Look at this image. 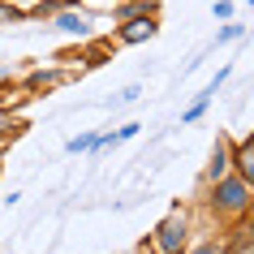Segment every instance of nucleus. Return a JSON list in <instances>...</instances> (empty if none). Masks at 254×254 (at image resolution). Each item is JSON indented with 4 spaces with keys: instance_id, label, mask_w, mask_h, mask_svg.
<instances>
[{
    "instance_id": "f257e3e1",
    "label": "nucleus",
    "mask_w": 254,
    "mask_h": 254,
    "mask_svg": "<svg viewBox=\"0 0 254 254\" xmlns=\"http://www.w3.org/2000/svg\"><path fill=\"white\" fill-rule=\"evenodd\" d=\"M211 211L224 215V220L246 215V211H250V181H246V177H237V173L220 177V181H215V190H211Z\"/></svg>"
},
{
    "instance_id": "f03ea898",
    "label": "nucleus",
    "mask_w": 254,
    "mask_h": 254,
    "mask_svg": "<svg viewBox=\"0 0 254 254\" xmlns=\"http://www.w3.org/2000/svg\"><path fill=\"white\" fill-rule=\"evenodd\" d=\"M186 233H190L186 211L164 215L160 228H155V250H160V254H181V250H186Z\"/></svg>"
},
{
    "instance_id": "7ed1b4c3",
    "label": "nucleus",
    "mask_w": 254,
    "mask_h": 254,
    "mask_svg": "<svg viewBox=\"0 0 254 254\" xmlns=\"http://www.w3.org/2000/svg\"><path fill=\"white\" fill-rule=\"evenodd\" d=\"M155 17L151 13H142V17H129V22H121V30H117V39L121 43H147V39H155Z\"/></svg>"
},
{
    "instance_id": "20e7f679",
    "label": "nucleus",
    "mask_w": 254,
    "mask_h": 254,
    "mask_svg": "<svg viewBox=\"0 0 254 254\" xmlns=\"http://www.w3.org/2000/svg\"><path fill=\"white\" fill-rule=\"evenodd\" d=\"M233 168H237V177H246L254 186V134L241 138L237 147H233Z\"/></svg>"
},
{
    "instance_id": "39448f33",
    "label": "nucleus",
    "mask_w": 254,
    "mask_h": 254,
    "mask_svg": "<svg viewBox=\"0 0 254 254\" xmlns=\"http://www.w3.org/2000/svg\"><path fill=\"white\" fill-rule=\"evenodd\" d=\"M228 168H233V147L220 138V142H215V151H211V164H207V177H211V181H220V177H228Z\"/></svg>"
},
{
    "instance_id": "423d86ee",
    "label": "nucleus",
    "mask_w": 254,
    "mask_h": 254,
    "mask_svg": "<svg viewBox=\"0 0 254 254\" xmlns=\"http://www.w3.org/2000/svg\"><path fill=\"white\" fill-rule=\"evenodd\" d=\"M86 26H91V22L82 13H61L56 17V30H65V35H86Z\"/></svg>"
},
{
    "instance_id": "0eeeda50",
    "label": "nucleus",
    "mask_w": 254,
    "mask_h": 254,
    "mask_svg": "<svg viewBox=\"0 0 254 254\" xmlns=\"http://www.w3.org/2000/svg\"><path fill=\"white\" fill-rule=\"evenodd\" d=\"M95 147H99V134H78V138H69V142H65L69 155H78V151H95Z\"/></svg>"
},
{
    "instance_id": "6e6552de",
    "label": "nucleus",
    "mask_w": 254,
    "mask_h": 254,
    "mask_svg": "<svg viewBox=\"0 0 254 254\" xmlns=\"http://www.w3.org/2000/svg\"><path fill=\"white\" fill-rule=\"evenodd\" d=\"M207 104H211V95L202 91V95H198V99H194V104H190V108H186V121H198V117H202V112H207Z\"/></svg>"
},
{
    "instance_id": "1a4fd4ad",
    "label": "nucleus",
    "mask_w": 254,
    "mask_h": 254,
    "mask_svg": "<svg viewBox=\"0 0 254 254\" xmlns=\"http://www.w3.org/2000/svg\"><path fill=\"white\" fill-rule=\"evenodd\" d=\"M241 35H246V26H224L215 35V43H233V39H241Z\"/></svg>"
},
{
    "instance_id": "9d476101",
    "label": "nucleus",
    "mask_w": 254,
    "mask_h": 254,
    "mask_svg": "<svg viewBox=\"0 0 254 254\" xmlns=\"http://www.w3.org/2000/svg\"><path fill=\"white\" fill-rule=\"evenodd\" d=\"M181 254H224V246H215V241H202L194 250H181Z\"/></svg>"
},
{
    "instance_id": "9b49d317",
    "label": "nucleus",
    "mask_w": 254,
    "mask_h": 254,
    "mask_svg": "<svg viewBox=\"0 0 254 254\" xmlns=\"http://www.w3.org/2000/svg\"><path fill=\"white\" fill-rule=\"evenodd\" d=\"M17 17H22V9H13V4L0 0V22H17Z\"/></svg>"
},
{
    "instance_id": "f8f14e48",
    "label": "nucleus",
    "mask_w": 254,
    "mask_h": 254,
    "mask_svg": "<svg viewBox=\"0 0 254 254\" xmlns=\"http://www.w3.org/2000/svg\"><path fill=\"white\" fill-rule=\"evenodd\" d=\"M13 129H17V121L9 112H0V134H13Z\"/></svg>"
},
{
    "instance_id": "ddd939ff",
    "label": "nucleus",
    "mask_w": 254,
    "mask_h": 254,
    "mask_svg": "<svg viewBox=\"0 0 254 254\" xmlns=\"http://www.w3.org/2000/svg\"><path fill=\"white\" fill-rule=\"evenodd\" d=\"M250 224H254V194H250Z\"/></svg>"
},
{
    "instance_id": "4468645a",
    "label": "nucleus",
    "mask_w": 254,
    "mask_h": 254,
    "mask_svg": "<svg viewBox=\"0 0 254 254\" xmlns=\"http://www.w3.org/2000/svg\"><path fill=\"white\" fill-rule=\"evenodd\" d=\"M35 4H43V0H35Z\"/></svg>"
},
{
    "instance_id": "2eb2a0df",
    "label": "nucleus",
    "mask_w": 254,
    "mask_h": 254,
    "mask_svg": "<svg viewBox=\"0 0 254 254\" xmlns=\"http://www.w3.org/2000/svg\"><path fill=\"white\" fill-rule=\"evenodd\" d=\"M250 9H254V0H250Z\"/></svg>"
}]
</instances>
